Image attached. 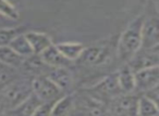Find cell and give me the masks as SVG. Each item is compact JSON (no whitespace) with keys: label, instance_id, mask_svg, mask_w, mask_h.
<instances>
[{"label":"cell","instance_id":"8","mask_svg":"<svg viewBox=\"0 0 159 116\" xmlns=\"http://www.w3.org/2000/svg\"><path fill=\"white\" fill-rule=\"evenodd\" d=\"M134 93L144 94L159 86V66L155 65L136 71L134 72Z\"/></svg>","mask_w":159,"mask_h":116},{"label":"cell","instance_id":"17","mask_svg":"<svg viewBox=\"0 0 159 116\" xmlns=\"http://www.w3.org/2000/svg\"><path fill=\"white\" fill-rule=\"evenodd\" d=\"M56 47H57V49L60 51V53H61L66 60L73 62V63L79 59L80 55L82 54L83 50H84V48H85L84 45L79 41L59 42V44H56Z\"/></svg>","mask_w":159,"mask_h":116},{"label":"cell","instance_id":"3","mask_svg":"<svg viewBox=\"0 0 159 116\" xmlns=\"http://www.w3.org/2000/svg\"><path fill=\"white\" fill-rule=\"evenodd\" d=\"M32 78L23 73L0 90V114H7L32 93Z\"/></svg>","mask_w":159,"mask_h":116},{"label":"cell","instance_id":"23","mask_svg":"<svg viewBox=\"0 0 159 116\" xmlns=\"http://www.w3.org/2000/svg\"><path fill=\"white\" fill-rule=\"evenodd\" d=\"M149 2L152 3L154 7L158 8V0H149Z\"/></svg>","mask_w":159,"mask_h":116},{"label":"cell","instance_id":"4","mask_svg":"<svg viewBox=\"0 0 159 116\" xmlns=\"http://www.w3.org/2000/svg\"><path fill=\"white\" fill-rule=\"evenodd\" d=\"M86 90L89 93H91L93 97H95L98 101L102 102L107 107V104L112 100L118 94L122 93L120 91V88L118 86L117 76H116V72L111 73L109 75H106L102 79L99 81L95 83L92 86H87V87L83 88Z\"/></svg>","mask_w":159,"mask_h":116},{"label":"cell","instance_id":"16","mask_svg":"<svg viewBox=\"0 0 159 116\" xmlns=\"http://www.w3.org/2000/svg\"><path fill=\"white\" fill-rule=\"evenodd\" d=\"M74 110V91L66 92L53 102L50 115H70Z\"/></svg>","mask_w":159,"mask_h":116},{"label":"cell","instance_id":"19","mask_svg":"<svg viewBox=\"0 0 159 116\" xmlns=\"http://www.w3.org/2000/svg\"><path fill=\"white\" fill-rule=\"evenodd\" d=\"M159 114L158 103L145 94H139L137 100V115L157 116Z\"/></svg>","mask_w":159,"mask_h":116},{"label":"cell","instance_id":"14","mask_svg":"<svg viewBox=\"0 0 159 116\" xmlns=\"http://www.w3.org/2000/svg\"><path fill=\"white\" fill-rule=\"evenodd\" d=\"M34 54H40L46 48H48L50 45H52L50 36L47 35L44 32L38 31H29L27 29L24 33Z\"/></svg>","mask_w":159,"mask_h":116},{"label":"cell","instance_id":"10","mask_svg":"<svg viewBox=\"0 0 159 116\" xmlns=\"http://www.w3.org/2000/svg\"><path fill=\"white\" fill-rule=\"evenodd\" d=\"M159 46V29L157 12L154 15L145 16L142 26V45L141 48L148 49Z\"/></svg>","mask_w":159,"mask_h":116},{"label":"cell","instance_id":"6","mask_svg":"<svg viewBox=\"0 0 159 116\" xmlns=\"http://www.w3.org/2000/svg\"><path fill=\"white\" fill-rule=\"evenodd\" d=\"M72 114H106V105L84 89L74 91V110Z\"/></svg>","mask_w":159,"mask_h":116},{"label":"cell","instance_id":"22","mask_svg":"<svg viewBox=\"0 0 159 116\" xmlns=\"http://www.w3.org/2000/svg\"><path fill=\"white\" fill-rule=\"evenodd\" d=\"M0 15L12 21H18L20 19V12L10 0H0Z\"/></svg>","mask_w":159,"mask_h":116},{"label":"cell","instance_id":"12","mask_svg":"<svg viewBox=\"0 0 159 116\" xmlns=\"http://www.w3.org/2000/svg\"><path fill=\"white\" fill-rule=\"evenodd\" d=\"M43 62L49 67H71L73 62L66 60L60 53L55 44L50 45L40 54H38Z\"/></svg>","mask_w":159,"mask_h":116},{"label":"cell","instance_id":"15","mask_svg":"<svg viewBox=\"0 0 159 116\" xmlns=\"http://www.w3.org/2000/svg\"><path fill=\"white\" fill-rule=\"evenodd\" d=\"M42 101L32 92L25 100H23L18 106L12 109L7 113V115H35L36 111L42 104Z\"/></svg>","mask_w":159,"mask_h":116},{"label":"cell","instance_id":"5","mask_svg":"<svg viewBox=\"0 0 159 116\" xmlns=\"http://www.w3.org/2000/svg\"><path fill=\"white\" fill-rule=\"evenodd\" d=\"M32 92L43 103H53L57 99L63 96L61 91L46 75L40 74L32 78Z\"/></svg>","mask_w":159,"mask_h":116},{"label":"cell","instance_id":"20","mask_svg":"<svg viewBox=\"0 0 159 116\" xmlns=\"http://www.w3.org/2000/svg\"><path fill=\"white\" fill-rule=\"evenodd\" d=\"M25 33V32H24ZM24 33L20 34L16 37H14L13 39L10 41V44L8 46L14 51L16 52L19 55L23 58H29L31 55H33V50H32L31 46H30L29 41H27L26 37H25Z\"/></svg>","mask_w":159,"mask_h":116},{"label":"cell","instance_id":"7","mask_svg":"<svg viewBox=\"0 0 159 116\" xmlns=\"http://www.w3.org/2000/svg\"><path fill=\"white\" fill-rule=\"evenodd\" d=\"M137 100L136 93H120L107 104L106 114L110 115H137Z\"/></svg>","mask_w":159,"mask_h":116},{"label":"cell","instance_id":"2","mask_svg":"<svg viewBox=\"0 0 159 116\" xmlns=\"http://www.w3.org/2000/svg\"><path fill=\"white\" fill-rule=\"evenodd\" d=\"M118 36L105 38L89 47H85L82 54L74 62L76 65L85 68H97L105 66L116 58Z\"/></svg>","mask_w":159,"mask_h":116},{"label":"cell","instance_id":"18","mask_svg":"<svg viewBox=\"0 0 159 116\" xmlns=\"http://www.w3.org/2000/svg\"><path fill=\"white\" fill-rule=\"evenodd\" d=\"M25 59L26 58L19 55L9 46H0V63L21 71Z\"/></svg>","mask_w":159,"mask_h":116},{"label":"cell","instance_id":"11","mask_svg":"<svg viewBox=\"0 0 159 116\" xmlns=\"http://www.w3.org/2000/svg\"><path fill=\"white\" fill-rule=\"evenodd\" d=\"M44 75H46L64 93L72 91L74 77L69 67H48Z\"/></svg>","mask_w":159,"mask_h":116},{"label":"cell","instance_id":"13","mask_svg":"<svg viewBox=\"0 0 159 116\" xmlns=\"http://www.w3.org/2000/svg\"><path fill=\"white\" fill-rule=\"evenodd\" d=\"M118 86L122 93H133L135 89L134 72L129 66L128 63L122 64L119 70L116 72Z\"/></svg>","mask_w":159,"mask_h":116},{"label":"cell","instance_id":"21","mask_svg":"<svg viewBox=\"0 0 159 116\" xmlns=\"http://www.w3.org/2000/svg\"><path fill=\"white\" fill-rule=\"evenodd\" d=\"M29 29L27 26L21 25L16 27H6L0 28V46H8L14 37H16L20 34L24 33Z\"/></svg>","mask_w":159,"mask_h":116},{"label":"cell","instance_id":"1","mask_svg":"<svg viewBox=\"0 0 159 116\" xmlns=\"http://www.w3.org/2000/svg\"><path fill=\"white\" fill-rule=\"evenodd\" d=\"M145 13L133 19L123 32L118 36L116 47V60L120 64H125L141 49L142 26L145 20Z\"/></svg>","mask_w":159,"mask_h":116},{"label":"cell","instance_id":"9","mask_svg":"<svg viewBox=\"0 0 159 116\" xmlns=\"http://www.w3.org/2000/svg\"><path fill=\"white\" fill-rule=\"evenodd\" d=\"M129 66L132 68L133 72H136L142 68L150 67L159 64V46L154 48L143 49L141 48L132 59L128 62Z\"/></svg>","mask_w":159,"mask_h":116}]
</instances>
